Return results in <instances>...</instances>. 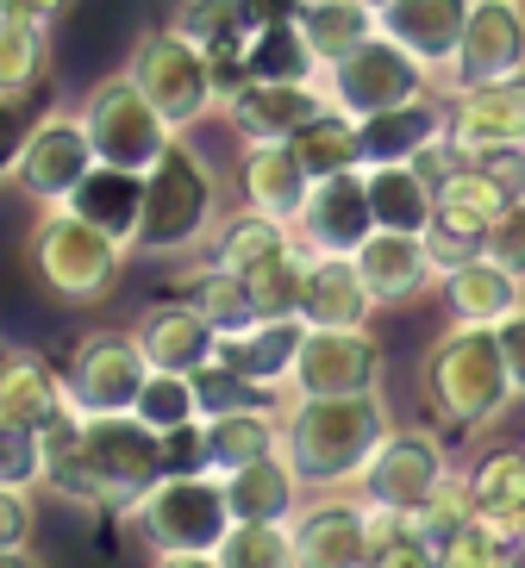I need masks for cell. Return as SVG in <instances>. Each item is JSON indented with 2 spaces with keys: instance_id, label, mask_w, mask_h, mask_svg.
I'll return each mask as SVG.
<instances>
[{
  "instance_id": "4dcf8cb0",
  "label": "cell",
  "mask_w": 525,
  "mask_h": 568,
  "mask_svg": "<svg viewBox=\"0 0 525 568\" xmlns=\"http://www.w3.org/2000/svg\"><path fill=\"white\" fill-rule=\"evenodd\" d=\"M363 187H370V219L382 232H425V219L438 206V187L413 163H363Z\"/></svg>"
},
{
  "instance_id": "52a82bcc",
  "label": "cell",
  "mask_w": 525,
  "mask_h": 568,
  "mask_svg": "<svg viewBox=\"0 0 525 568\" xmlns=\"http://www.w3.org/2000/svg\"><path fill=\"white\" fill-rule=\"evenodd\" d=\"M75 113H82V132H88V144H94V163L113 169V175H144V169L182 138V132L163 125V113L138 94V82L125 69H119V75H101V82L82 94Z\"/></svg>"
},
{
  "instance_id": "74e56055",
  "label": "cell",
  "mask_w": 525,
  "mask_h": 568,
  "mask_svg": "<svg viewBox=\"0 0 525 568\" xmlns=\"http://www.w3.org/2000/svg\"><path fill=\"white\" fill-rule=\"evenodd\" d=\"M182 301L201 306V313L225 332V325H238V318H244V282H238L232 268H220V263H206V256H201V263L182 275Z\"/></svg>"
},
{
  "instance_id": "ee69618b",
  "label": "cell",
  "mask_w": 525,
  "mask_h": 568,
  "mask_svg": "<svg viewBox=\"0 0 525 568\" xmlns=\"http://www.w3.org/2000/svg\"><path fill=\"white\" fill-rule=\"evenodd\" d=\"M38 531V500L26 481H0V550H26Z\"/></svg>"
},
{
  "instance_id": "f5cc1de1",
  "label": "cell",
  "mask_w": 525,
  "mask_h": 568,
  "mask_svg": "<svg viewBox=\"0 0 525 568\" xmlns=\"http://www.w3.org/2000/svg\"><path fill=\"white\" fill-rule=\"evenodd\" d=\"M0 568H44V562H38L32 544H26V550H0Z\"/></svg>"
},
{
  "instance_id": "9a60e30c",
  "label": "cell",
  "mask_w": 525,
  "mask_h": 568,
  "mask_svg": "<svg viewBox=\"0 0 525 568\" xmlns=\"http://www.w3.org/2000/svg\"><path fill=\"white\" fill-rule=\"evenodd\" d=\"M382 387V344L370 332H325L306 325L289 363V394H375Z\"/></svg>"
},
{
  "instance_id": "277c9868",
  "label": "cell",
  "mask_w": 525,
  "mask_h": 568,
  "mask_svg": "<svg viewBox=\"0 0 525 568\" xmlns=\"http://www.w3.org/2000/svg\"><path fill=\"white\" fill-rule=\"evenodd\" d=\"M513 394L519 387H513V368L494 325L451 318V332L420 356V400L451 432H475V425L501 418L513 406Z\"/></svg>"
},
{
  "instance_id": "6da1fadb",
  "label": "cell",
  "mask_w": 525,
  "mask_h": 568,
  "mask_svg": "<svg viewBox=\"0 0 525 568\" xmlns=\"http://www.w3.org/2000/svg\"><path fill=\"white\" fill-rule=\"evenodd\" d=\"M38 444V487H51L75 506L132 513V500L163 475V432L138 413H51L32 432Z\"/></svg>"
},
{
  "instance_id": "2e32d148",
  "label": "cell",
  "mask_w": 525,
  "mask_h": 568,
  "mask_svg": "<svg viewBox=\"0 0 525 568\" xmlns=\"http://www.w3.org/2000/svg\"><path fill=\"white\" fill-rule=\"evenodd\" d=\"M294 537V568H363L370 562V525H363V500L356 494H332L301 500L289 518Z\"/></svg>"
},
{
  "instance_id": "8d00e7d4",
  "label": "cell",
  "mask_w": 525,
  "mask_h": 568,
  "mask_svg": "<svg viewBox=\"0 0 525 568\" xmlns=\"http://www.w3.org/2000/svg\"><path fill=\"white\" fill-rule=\"evenodd\" d=\"M220 568H294V537L289 525H263V518H232L225 537L213 544Z\"/></svg>"
},
{
  "instance_id": "1f68e13d",
  "label": "cell",
  "mask_w": 525,
  "mask_h": 568,
  "mask_svg": "<svg viewBox=\"0 0 525 568\" xmlns=\"http://www.w3.org/2000/svg\"><path fill=\"white\" fill-rule=\"evenodd\" d=\"M356 132H363V163H407L413 151H425L444 132V94H420L394 113L356 119Z\"/></svg>"
},
{
  "instance_id": "bcb514c9",
  "label": "cell",
  "mask_w": 525,
  "mask_h": 568,
  "mask_svg": "<svg viewBox=\"0 0 525 568\" xmlns=\"http://www.w3.org/2000/svg\"><path fill=\"white\" fill-rule=\"evenodd\" d=\"M363 568H438V550H432L425 537H413V531H394L388 544H375Z\"/></svg>"
},
{
  "instance_id": "7c38bea8",
  "label": "cell",
  "mask_w": 525,
  "mask_h": 568,
  "mask_svg": "<svg viewBox=\"0 0 525 568\" xmlns=\"http://www.w3.org/2000/svg\"><path fill=\"white\" fill-rule=\"evenodd\" d=\"M451 475V456H444V444L432 432H401V425H388L382 432V444L370 450V463L356 468V494L375 506H394V513H420L432 494H438V481Z\"/></svg>"
},
{
  "instance_id": "b9f144b4",
  "label": "cell",
  "mask_w": 525,
  "mask_h": 568,
  "mask_svg": "<svg viewBox=\"0 0 525 568\" xmlns=\"http://www.w3.org/2000/svg\"><path fill=\"white\" fill-rule=\"evenodd\" d=\"M138 418L157 425V432H175V425H188V418H201L194 413V387H188V375H151L144 394H138Z\"/></svg>"
},
{
  "instance_id": "f1b7e54d",
  "label": "cell",
  "mask_w": 525,
  "mask_h": 568,
  "mask_svg": "<svg viewBox=\"0 0 525 568\" xmlns=\"http://www.w3.org/2000/svg\"><path fill=\"white\" fill-rule=\"evenodd\" d=\"M438 282H444L451 318H463V325H501V318H513L525 306V282L507 275L501 263H488V256H470V263L444 268Z\"/></svg>"
},
{
  "instance_id": "7402d4cb",
  "label": "cell",
  "mask_w": 525,
  "mask_h": 568,
  "mask_svg": "<svg viewBox=\"0 0 525 568\" xmlns=\"http://www.w3.org/2000/svg\"><path fill=\"white\" fill-rule=\"evenodd\" d=\"M444 132L463 156L488 144H525V75L444 94Z\"/></svg>"
},
{
  "instance_id": "836d02e7",
  "label": "cell",
  "mask_w": 525,
  "mask_h": 568,
  "mask_svg": "<svg viewBox=\"0 0 525 568\" xmlns=\"http://www.w3.org/2000/svg\"><path fill=\"white\" fill-rule=\"evenodd\" d=\"M463 494H470V513L482 525H501L507 513L525 506V450H482L475 468L463 475Z\"/></svg>"
},
{
  "instance_id": "8fae6325",
  "label": "cell",
  "mask_w": 525,
  "mask_h": 568,
  "mask_svg": "<svg viewBox=\"0 0 525 568\" xmlns=\"http://www.w3.org/2000/svg\"><path fill=\"white\" fill-rule=\"evenodd\" d=\"M507 75H525V0H475L470 26L457 38V57L444 63L432 94L507 82Z\"/></svg>"
},
{
  "instance_id": "60d3db41",
  "label": "cell",
  "mask_w": 525,
  "mask_h": 568,
  "mask_svg": "<svg viewBox=\"0 0 525 568\" xmlns=\"http://www.w3.org/2000/svg\"><path fill=\"white\" fill-rule=\"evenodd\" d=\"M438 568H519V556H513L507 544H501V537L470 513L457 531L438 544Z\"/></svg>"
},
{
  "instance_id": "d590c367",
  "label": "cell",
  "mask_w": 525,
  "mask_h": 568,
  "mask_svg": "<svg viewBox=\"0 0 525 568\" xmlns=\"http://www.w3.org/2000/svg\"><path fill=\"white\" fill-rule=\"evenodd\" d=\"M294 151H301L306 175L320 182V175H339V169H363V132L344 113H320L313 125L294 132Z\"/></svg>"
},
{
  "instance_id": "d6a6232c",
  "label": "cell",
  "mask_w": 525,
  "mask_h": 568,
  "mask_svg": "<svg viewBox=\"0 0 525 568\" xmlns=\"http://www.w3.org/2000/svg\"><path fill=\"white\" fill-rule=\"evenodd\" d=\"M51 69V26L0 13V106H19Z\"/></svg>"
},
{
  "instance_id": "ba28073f",
  "label": "cell",
  "mask_w": 525,
  "mask_h": 568,
  "mask_svg": "<svg viewBox=\"0 0 525 568\" xmlns=\"http://www.w3.org/2000/svg\"><path fill=\"white\" fill-rule=\"evenodd\" d=\"M132 518L151 550H213L232 525L225 487L213 468H163L144 494L132 500Z\"/></svg>"
},
{
  "instance_id": "e575fe53",
  "label": "cell",
  "mask_w": 525,
  "mask_h": 568,
  "mask_svg": "<svg viewBox=\"0 0 525 568\" xmlns=\"http://www.w3.org/2000/svg\"><path fill=\"white\" fill-rule=\"evenodd\" d=\"M301 263L306 251L289 244V251L263 256L256 268H244V318H301Z\"/></svg>"
},
{
  "instance_id": "4fadbf2b",
  "label": "cell",
  "mask_w": 525,
  "mask_h": 568,
  "mask_svg": "<svg viewBox=\"0 0 525 568\" xmlns=\"http://www.w3.org/2000/svg\"><path fill=\"white\" fill-rule=\"evenodd\" d=\"M220 113L238 125V138H294L301 125L332 113V94H325L320 69H301V75H238L225 88Z\"/></svg>"
},
{
  "instance_id": "ffe728a7",
  "label": "cell",
  "mask_w": 525,
  "mask_h": 568,
  "mask_svg": "<svg viewBox=\"0 0 525 568\" xmlns=\"http://www.w3.org/2000/svg\"><path fill=\"white\" fill-rule=\"evenodd\" d=\"M238 187H244V206L294 225L313 194V175H306L294 138H238Z\"/></svg>"
},
{
  "instance_id": "5b68a950",
  "label": "cell",
  "mask_w": 525,
  "mask_h": 568,
  "mask_svg": "<svg viewBox=\"0 0 525 568\" xmlns=\"http://www.w3.org/2000/svg\"><path fill=\"white\" fill-rule=\"evenodd\" d=\"M125 256H132L125 232L88 219L75 201L38 206V225H32V237H26V263H32L38 287L57 294V301H69V306L107 301L119 287V275H125Z\"/></svg>"
},
{
  "instance_id": "d4e9b609",
  "label": "cell",
  "mask_w": 525,
  "mask_h": 568,
  "mask_svg": "<svg viewBox=\"0 0 525 568\" xmlns=\"http://www.w3.org/2000/svg\"><path fill=\"white\" fill-rule=\"evenodd\" d=\"M289 32L301 44V57L313 69H332L339 57H351L356 44L375 38V7L370 0H289Z\"/></svg>"
},
{
  "instance_id": "484cf974",
  "label": "cell",
  "mask_w": 525,
  "mask_h": 568,
  "mask_svg": "<svg viewBox=\"0 0 525 568\" xmlns=\"http://www.w3.org/2000/svg\"><path fill=\"white\" fill-rule=\"evenodd\" d=\"M275 450H282V406H270V400H238L225 413L201 418V463L213 475L244 468V463L275 456Z\"/></svg>"
},
{
  "instance_id": "e0dca14e",
  "label": "cell",
  "mask_w": 525,
  "mask_h": 568,
  "mask_svg": "<svg viewBox=\"0 0 525 568\" xmlns=\"http://www.w3.org/2000/svg\"><path fill=\"white\" fill-rule=\"evenodd\" d=\"M301 251H332L351 256L363 244V232H375L370 219V187H363V169H339V175H320L313 194H306L301 219L289 225Z\"/></svg>"
},
{
  "instance_id": "681fc988",
  "label": "cell",
  "mask_w": 525,
  "mask_h": 568,
  "mask_svg": "<svg viewBox=\"0 0 525 568\" xmlns=\"http://www.w3.org/2000/svg\"><path fill=\"white\" fill-rule=\"evenodd\" d=\"M75 0H0V13H13V19H32V26H57V19L69 13Z\"/></svg>"
},
{
  "instance_id": "f6af8a7d",
  "label": "cell",
  "mask_w": 525,
  "mask_h": 568,
  "mask_svg": "<svg viewBox=\"0 0 525 568\" xmlns=\"http://www.w3.org/2000/svg\"><path fill=\"white\" fill-rule=\"evenodd\" d=\"M470 163L501 187V201L507 206L525 201V144H488V151H470Z\"/></svg>"
},
{
  "instance_id": "816d5d0a",
  "label": "cell",
  "mask_w": 525,
  "mask_h": 568,
  "mask_svg": "<svg viewBox=\"0 0 525 568\" xmlns=\"http://www.w3.org/2000/svg\"><path fill=\"white\" fill-rule=\"evenodd\" d=\"M151 568H220V562H213V550H157Z\"/></svg>"
},
{
  "instance_id": "7a4b0ae2",
  "label": "cell",
  "mask_w": 525,
  "mask_h": 568,
  "mask_svg": "<svg viewBox=\"0 0 525 568\" xmlns=\"http://www.w3.org/2000/svg\"><path fill=\"white\" fill-rule=\"evenodd\" d=\"M220 213H225L220 169L206 163L188 138H175L170 151L138 175L125 244H132V256H163V263L170 256H201V244Z\"/></svg>"
},
{
  "instance_id": "ab89813d",
  "label": "cell",
  "mask_w": 525,
  "mask_h": 568,
  "mask_svg": "<svg viewBox=\"0 0 525 568\" xmlns=\"http://www.w3.org/2000/svg\"><path fill=\"white\" fill-rule=\"evenodd\" d=\"M482 232H488V225H475V219H457V213H438V206H432V219H425V232H420L432 275H444V268L482 256Z\"/></svg>"
},
{
  "instance_id": "7bdbcfd3",
  "label": "cell",
  "mask_w": 525,
  "mask_h": 568,
  "mask_svg": "<svg viewBox=\"0 0 525 568\" xmlns=\"http://www.w3.org/2000/svg\"><path fill=\"white\" fill-rule=\"evenodd\" d=\"M482 256H488V263H501L507 275H519V282H525V201L507 206V213H501L488 232H482Z\"/></svg>"
},
{
  "instance_id": "f546056e",
  "label": "cell",
  "mask_w": 525,
  "mask_h": 568,
  "mask_svg": "<svg viewBox=\"0 0 525 568\" xmlns=\"http://www.w3.org/2000/svg\"><path fill=\"white\" fill-rule=\"evenodd\" d=\"M289 244H294V232L282 225V219L256 213V206H232V213L213 219L201 256H206V263H220V268H232V275H244V268H256L263 256L289 251Z\"/></svg>"
},
{
  "instance_id": "c3c4849f",
  "label": "cell",
  "mask_w": 525,
  "mask_h": 568,
  "mask_svg": "<svg viewBox=\"0 0 525 568\" xmlns=\"http://www.w3.org/2000/svg\"><path fill=\"white\" fill-rule=\"evenodd\" d=\"M494 332H501V351H507L513 387H519V394H525V306H519V313H513V318H501Z\"/></svg>"
},
{
  "instance_id": "3957f363",
  "label": "cell",
  "mask_w": 525,
  "mask_h": 568,
  "mask_svg": "<svg viewBox=\"0 0 525 568\" xmlns=\"http://www.w3.org/2000/svg\"><path fill=\"white\" fill-rule=\"evenodd\" d=\"M388 432L382 387L375 394H294L282 406V456L306 487H344Z\"/></svg>"
},
{
  "instance_id": "5bb4252c",
  "label": "cell",
  "mask_w": 525,
  "mask_h": 568,
  "mask_svg": "<svg viewBox=\"0 0 525 568\" xmlns=\"http://www.w3.org/2000/svg\"><path fill=\"white\" fill-rule=\"evenodd\" d=\"M151 368L138 356L132 332H88L63 368V394L75 413H138Z\"/></svg>"
},
{
  "instance_id": "f35d334b",
  "label": "cell",
  "mask_w": 525,
  "mask_h": 568,
  "mask_svg": "<svg viewBox=\"0 0 525 568\" xmlns=\"http://www.w3.org/2000/svg\"><path fill=\"white\" fill-rule=\"evenodd\" d=\"M438 213H457V219H475V225H494V219L507 213V201H501V187H494L488 175L463 156V163L438 182Z\"/></svg>"
},
{
  "instance_id": "44dd1931",
  "label": "cell",
  "mask_w": 525,
  "mask_h": 568,
  "mask_svg": "<svg viewBox=\"0 0 525 568\" xmlns=\"http://www.w3.org/2000/svg\"><path fill=\"white\" fill-rule=\"evenodd\" d=\"M470 7L475 0H382V7H375V32L388 38V44H401L413 63H425L432 82H438L444 63L457 57Z\"/></svg>"
},
{
  "instance_id": "603a6c76",
  "label": "cell",
  "mask_w": 525,
  "mask_h": 568,
  "mask_svg": "<svg viewBox=\"0 0 525 568\" xmlns=\"http://www.w3.org/2000/svg\"><path fill=\"white\" fill-rule=\"evenodd\" d=\"M375 313L370 287L356 275L351 256L306 251L301 263V325H325V332H363Z\"/></svg>"
},
{
  "instance_id": "83f0119b",
  "label": "cell",
  "mask_w": 525,
  "mask_h": 568,
  "mask_svg": "<svg viewBox=\"0 0 525 568\" xmlns=\"http://www.w3.org/2000/svg\"><path fill=\"white\" fill-rule=\"evenodd\" d=\"M63 368L32 351L0 356V432H38L51 413H63Z\"/></svg>"
},
{
  "instance_id": "db71d44e",
  "label": "cell",
  "mask_w": 525,
  "mask_h": 568,
  "mask_svg": "<svg viewBox=\"0 0 525 568\" xmlns=\"http://www.w3.org/2000/svg\"><path fill=\"white\" fill-rule=\"evenodd\" d=\"M370 7H382V0H370Z\"/></svg>"
},
{
  "instance_id": "ac0fdd59",
  "label": "cell",
  "mask_w": 525,
  "mask_h": 568,
  "mask_svg": "<svg viewBox=\"0 0 525 568\" xmlns=\"http://www.w3.org/2000/svg\"><path fill=\"white\" fill-rule=\"evenodd\" d=\"M301 332V318H238L213 337V363H225L251 394H289V363Z\"/></svg>"
},
{
  "instance_id": "4316f807",
  "label": "cell",
  "mask_w": 525,
  "mask_h": 568,
  "mask_svg": "<svg viewBox=\"0 0 525 568\" xmlns=\"http://www.w3.org/2000/svg\"><path fill=\"white\" fill-rule=\"evenodd\" d=\"M220 487H225V513L232 518H263V525H289L294 506H301V494H306V481L294 475V463L282 450L256 456V463H244V468H225Z\"/></svg>"
},
{
  "instance_id": "30bf717a",
  "label": "cell",
  "mask_w": 525,
  "mask_h": 568,
  "mask_svg": "<svg viewBox=\"0 0 525 568\" xmlns=\"http://www.w3.org/2000/svg\"><path fill=\"white\" fill-rule=\"evenodd\" d=\"M325 94H332V113L344 119H375V113H394V106L432 94V69L413 63L401 44L375 32L370 44H356L351 57H339L332 69H320Z\"/></svg>"
},
{
  "instance_id": "cb8c5ba5",
  "label": "cell",
  "mask_w": 525,
  "mask_h": 568,
  "mask_svg": "<svg viewBox=\"0 0 525 568\" xmlns=\"http://www.w3.org/2000/svg\"><path fill=\"white\" fill-rule=\"evenodd\" d=\"M351 263H356V275H363V287H370L375 306H407L438 282L432 263H425L420 232H382V225H375V232H363V244L351 251Z\"/></svg>"
},
{
  "instance_id": "9c48e42d",
  "label": "cell",
  "mask_w": 525,
  "mask_h": 568,
  "mask_svg": "<svg viewBox=\"0 0 525 568\" xmlns=\"http://www.w3.org/2000/svg\"><path fill=\"white\" fill-rule=\"evenodd\" d=\"M94 169L101 163H94V144H88V132H82V113H75V106H51V113H38L32 125H26V138L13 144L7 182H13L32 206H69L88 187Z\"/></svg>"
},
{
  "instance_id": "d6986e66",
  "label": "cell",
  "mask_w": 525,
  "mask_h": 568,
  "mask_svg": "<svg viewBox=\"0 0 525 568\" xmlns=\"http://www.w3.org/2000/svg\"><path fill=\"white\" fill-rule=\"evenodd\" d=\"M213 337H220V325L201 306H188L182 294L144 306L132 325V344L151 375H194L201 363H213Z\"/></svg>"
},
{
  "instance_id": "8992f818",
  "label": "cell",
  "mask_w": 525,
  "mask_h": 568,
  "mask_svg": "<svg viewBox=\"0 0 525 568\" xmlns=\"http://www.w3.org/2000/svg\"><path fill=\"white\" fill-rule=\"evenodd\" d=\"M125 75H132L138 94L163 113L170 132H194V125L213 119V113H220V101H225V75L213 69V57L194 51L188 38H175L170 26L138 38Z\"/></svg>"
},
{
  "instance_id": "f907efd6",
  "label": "cell",
  "mask_w": 525,
  "mask_h": 568,
  "mask_svg": "<svg viewBox=\"0 0 525 568\" xmlns=\"http://www.w3.org/2000/svg\"><path fill=\"white\" fill-rule=\"evenodd\" d=\"M488 531L501 537V544H507V550H513V556H519V562H525V506H519V513H507V518H501V525H488Z\"/></svg>"
},
{
  "instance_id": "7dc6e473",
  "label": "cell",
  "mask_w": 525,
  "mask_h": 568,
  "mask_svg": "<svg viewBox=\"0 0 525 568\" xmlns=\"http://www.w3.org/2000/svg\"><path fill=\"white\" fill-rule=\"evenodd\" d=\"M0 481L38 487V444H32V432H0Z\"/></svg>"
}]
</instances>
